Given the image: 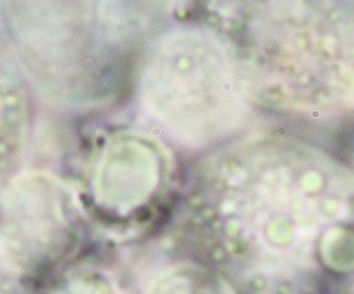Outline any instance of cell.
<instances>
[{"label":"cell","instance_id":"cell-1","mask_svg":"<svg viewBox=\"0 0 354 294\" xmlns=\"http://www.w3.org/2000/svg\"><path fill=\"white\" fill-rule=\"evenodd\" d=\"M24 91L0 36V185L17 163L24 144Z\"/></svg>","mask_w":354,"mask_h":294}]
</instances>
